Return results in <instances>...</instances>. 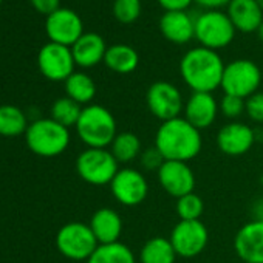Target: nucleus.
I'll list each match as a JSON object with an SVG mask.
<instances>
[{
	"label": "nucleus",
	"mask_w": 263,
	"mask_h": 263,
	"mask_svg": "<svg viewBox=\"0 0 263 263\" xmlns=\"http://www.w3.org/2000/svg\"><path fill=\"white\" fill-rule=\"evenodd\" d=\"M257 4L260 5V8L263 10V0H257Z\"/></svg>",
	"instance_id": "4c0bfd02"
},
{
	"label": "nucleus",
	"mask_w": 263,
	"mask_h": 263,
	"mask_svg": "<svg viewBox=\"0 0 263 263\" xmlns=\"http://www.w3.org/2000/svg\"><path fill=\"white\" fill-rule=\"evenodd\" d=\"M76 132L88 149H107L118 135L116 119L108 108L90 104L82 108Z\"/></svg>",
	"instance_id": "7ed1b4c3"
},
{
	"label": "nucleus",
	"mask_w": 263,
	"mask_h": 263,
	"mask_svg": "<svg viewBox=\"0 0 263 263\" xmlns=\"http://www.w3.org/2000/svg\"><path fill=\"white\" fill-rule=\"evenodd\" d=\"M255 143L254 130L240 121H231L217 134V147L228 157H240L251 151Z\"/></svg>",
	"instance_id": "2eb2a0df"
},
{
	"label": "nucleus",
	"mask_w": 263,
	"mask_h": 263,
	"mask_svg": "<svg viewBox=\"0 0 263 263\" xmlns=\"http://www.w3.org/2000/svg\"><path fill=\"white\" fill-rule=\"evenodd\" d=\"M58 251L70 260H88L99 246L88 224L71 221L64 224L56 235Z\"/></svg>",
	"instance_id": "6e6552de"
},
{
	"label": "nucleus",
	"mask_w": 263,
	"mask_h": 263,
	"mask_svg": "<svg viewBox=\"0 0 263 263\" xmlns=\"http://www.w3.org/2000/svg\"><path fill=\"white\" fill-rule=\"evenodd\" d=\"M25 141L34 155L53 158L67 151L70 144V130L51 118L37 119L28 125Z\"/></svg>",
	"instance_id": "20e7f679"
},
{
	"label": "nucleus",
	"mask_w": 263,
	"mask_h": 263,
	"mask_svg": "<svg viewBox=\"0 0 263 263\" xmlns=\"http://www.w3.org/2000/svg\"><path fill=\"white\" fill-rule=\"evenodd\" d=\"M140 161H141V166H143L144 169H147V171H157V172H158V169H160V167L163 166V163H164V158H163V155L158 152V149L154 146V147H149V149H146V151L141 152Z\"/></svg>",
	"instance_id": "473e14b6"
},
{
	"label": "nucleus",
	"mask_w": 263,
	"mask_h": 263,
	"mask_svg": "<svg viewBox=\"0 0 263 263\" xmlns=\"http://www.w3.org/2000/svg\"><path fill=\"white\" fill-rule=\"evenodd\" d=\"M157 177L161 187L174 198L187 195L195 189V174L191 166L183 161H164Z\"/></svg>",
	"instance_id": "4468645a"
},
{
	"label": "nucleus",
	"mask_w": 263,
	"mask_h": 263,
	"mask_svg": "<svg viewBox=\"0 0 263 263\" xmlns=\"http://www.w3.org/2000/svg\"><path fill=\"white\" fill-rule=\"evenodd\" d=\"M31 7L44 16H50L61 8V0H30Z\"/></svg>",
	"instance_id": "72a5a7b5"
},
{
	"label": "nucleus",
	"mask_w": 263,
	"mask_h": 263,
	"mask_svg": "<svg viewBox=\"0 0 263 263\" xmlns=\"http://www.w3.org/2000/svg\"><path fill=\"white\" fill-rule=\"evenodd\" d=\"M110 152L121 163H132L141 155V141L134 132H121L110 144Z\"/></svg>",
	"instance_id": "393cba45"
},
{
	"label": "nucleus",
	"mask_w": 263,
	"mask_h": 263,
	"mask_svg": "<svg viewBox=\"0 0 263 263\" xmlns=\"http://www.w3.org/2000/svg\"><path fill=\"white\" fill-rule=\"evenodd\" d=\"M37 67L48 81L65 82L74 73L76 62L70 47L48 42L37 53Z\"/></svg>",
	"instance_id": "9d476101"
},
{
	"label": "nucleus",
	"mask_w": 263,
	"mask_h": 263,
	"mask_svg": "<svg viewBox=\"0 0 263 263\" xmlns=\"http://www.w3.org/2000/svg\"><path fill=\"white\" fill-rule=\"evenodd\" d=\"M82 108H84L82 105H79L68 96L59 98L51 105V119H54L56 122H59L61 125L67 128L76 127L79 116L82 113Z\"/></svg>",
	"instance_id": "cd10ccee"
},
{
	"label": "nucleus",
	"mask_w": 263,
	"mask_h": 263,
	"mask_svg": "<svg viewBox=\"0 0 263 263\" xmlns=\"http://www.w3.org/2000/svg\"><path fill=\"white\" fill-rule=\"evenodd\" d=\"M155 147L164 161L187 163L201 152V132L183 116L164 121L155 134Z\"/></svg>",
	"instance_id": "f257e3e1"
},
{
	"label": "nucleus",
	"mask_w": 263,
	"mask_h": 263,
	"mask_svg": "<svg viewBox=\"0 0 263 263\" xmlns=\"http://www.w3.org/2000/svg\"><path fill=\"white\" fill-rule=\"evenodd\" d=\"M235 33L229 16L221 10L203 11L195 17V39L200 47L218 51L234 41Z\"/></svg>",
	"instance_id": "39448f33"
},
{
	"label": "nucleus",
	"mask_w": 263,
	"mask_h": 263,
	"mask_svg": "<svg viewBox=\"0 0 263 263\" xmlns=\"http://www.w3.org/2000/svg\"><path fill=\"white\" fill-rule=\"evenodd\" d=\"M104 64L113 73L130 74L140 65V54L134 47L125 44H115L107 48Z\"/></svg>",
	"instance_id": "4be33fe9"
},
{
	"label": "nucleus",
	"mask_w": 263,
	"mask_h": 263,
	"mask_svg": "<svg viewBox=\"0 0 263 263\" xmlns=\"http://www.w3.org/2000/svg\"><path fill=\"white\" fill-rule=\"evenodd\" d=\"M119 171V163L111 155L110 149H88L76 160L78 175L88 184H110Z\"/></svg>",
	"instance_id": "0eeeda50"
},
{
	"label": "nucleus",
	"mask_w": 263,
	"mask_h": 263,
	"mask_svg": "<svg viewBox=\"0 0 263 263\" xmlns=\"http://www.w3.org/2000/svg\"><path fill=\"white\" fill-rule=\"evenodd\" d=\"M2 2H4V0H0V7H2Z\"/></svg>",
	"instance_id": "58836bf2"
},
{
	"label": "nucleus",
	"mask_w": 263,
	"mask_h": 263,
	"mask_svg": "<svg viewBox=\"0 0 263 263\" xmlns=\"http://www.w3.org/2000/svg\"><path fill=\"white\" fill-rule=\"evenodd\" d=\"M226 14L240 33H255L263 22V10L257 0H231Z\"/></svg>",
	"instance_id": "6ab92c4d"
},
{
	"label": "nucleus",
	"mask_w": 263,
	"mask_h": 263,
	"mask_svg": "<svg viewBox=\"0 0 263 263\" xmlns=\"http://www.w3.org/2000/svg\"><path fill=\"white\" fill-rule=\"evenodd\" d=\"M177 252L169 238L154 237L140 251V263H175Z\"/></svg>",
	"instance_id": "b1692460"
},
{
	"label": "nucleus",
	"mask_w": 263,
	"mask_h": 263,
	"mask_svg": "<svg viewBox=\"0 0 263 263\" xmlns=\"http://www.w3.org/2000/svg\"><path fill=\"white\" fill-rule=\"evenodd\" d=\"M234 249L243 263H263V220L243 224L234 237Z\"/></svg>",
	"instance_id": "dca6fc26"
},
{
	"label": "nucleus",
	"mask_w": 263,
	"mask_h": 263,
	"mask_svg": "<svg viewBox=\"0 0 263 263\" xmlns=\"http://www.w3.org/2000/svg\"><path fill=\"white\" fill-rule=\"evenodd\" d=\"M218 113H220V107L212 93L195 91L184 102L183 118L187 119L195 128L201 132L215 122Z\"/></svg>",
	"instance_id": "f3484780"
},
{
	"label": "nucleus",
	"mask_w": 263,
	"mask_h": 263,
	"mask_svg": "<svg viewBox=\"0 0 263 263\" xmlns=\"http://www.w3.org/2000/svg\"><path fill=\"white\" fill-rule=\"evenodd\" d=\"M25 113L16 105H0V137L14 138L28 128Z\"/></svg>",
	"instance_id": "a878e982"
},
{
	"label": "nucleus",
	"mask_w": 263,
	"mask_h": 263,
	"mask_svg": "<svg viewBox=\"0 0 263 263\" xmlns=\"http://www.w3.org/2000/svg\"><path fill=\"white\" fill-rule=\"evenodd\" d=\"M160 31L172 44L184 45L195 39V17L187 11H169L160 17Z\"/></svg>",
	"instance_id": "a211bd4d"
},
{
	"label": "nucleus",
	"mask_w": 263,
	"mask_h": 263,
	"mask_svg": "<svg viewBox=\"0 0 263 263\" xmlns=\"http://www.w3.org/2000/svg\"><path fill=\"white\" fill-rule=\"evenodd\" d=\"M255 33H257V36H258V39H260V41L263 42V22H261V25L258 27V30H257Z\"/></svg>",
	"instance_id": "e433bc0d"
},
{
	"label": "nucleus",
	"mask_w": 263,
	"mask_h": 263,
	"mask_svg": "<svg viewBox=\"0 0 263 263\" xmlns=\"http://www.w3.org/2000/svg\"><path fill=\"white\" fill-rule=\"evenodd\" d=\"M175 211L180 220H200L204 211V203L200 195L191 192L177 198Z\"/></svg>",
	"instance_id": "c756f323"
},
{
	"label": "nucleus",
	"mask_w": 263,
	"mask_h": 263,
	"mask_svg": "<svg viewBox=\"0 0 263 263\" xmlns=\"http://www.w3.org/2000/svg\"><path fill=\"white\" fill-rule=\"evenodd\" d=\"M169 240L177 255L192 258L206 249L209 232L201 220H180L174 226Z\"/></svg>",
	"instance_id": "9b49d317"
},
{
	"label": "nucleus",
	"mask_w": 263,
	"mask_h": 263,
	"mask_svg": "<svg viewBox=\"0 0 263 263\" xmlns=\"http://www.w3.org/2000/svg\"><path fill=\"white\" fill-rule=\"evenodd\" d=\"M111 13L119 24L130 25L140 19L143 13V4L141 0H115L111 5Z\"/></svg>",
	"instance_id": "c85d7f7f"
},
{
	"label": "nucleus",
	"mask_w": 263,
	"mask_h": 263,
	"mask_svg": "<svg viewBox=\"0 0 263 263\" xmlns=\"http://www.w3.org/2000/svg\"><path fill=\"white\" fill-rule=\"evenodd\" d=\"M87 263H137L135 254L127 245L116 241L99 245L90 255Z\"/></svg>",
	"instance_id": "bb28decb"
},
{
	"label": "nucleus",
	"mask_w": 263,
	"mask_h": 263,
	"mask_svg": "<svg viewBox=\"0 0 263 263\" xmlns=\"http://www.w3.org/2000/svg\"><path fill=\"white\" fill-rule=\"evenodd\" d=\"M107 48L105 41L98 33H84L71 47V53L78 67L91 68L104 62Z\"/></svg>",
	"instance_id": "aec40b11"
},
{
	"label": "nucleus",
	"mask_w": 263,
	"mask_h": 263,
	"mask_svg": "<svg viewBox=\"0 0 263 263\" xmlns=\"http://www.w3.org/2000/svg\"><path fill=\"white\" fill-rule=\"evenodd\" d=\"M261 85V70L249 59H237L224 67L221 87L224 95L248 99L258 91Z\"/></svg>",
	"instance_id": "423d86ee"
},
{
	"label": "nucleus",
	"mask_w": 263,
	"mask_h": 263,
	"mask_svg": "<svg viewBox=\"0 0 263 263\" xmlns=\"http://www.w3.org/2000/svg\"><path fill=\"white\" fill-rule=\"evenodd\" d=\"M240 263H243V261H240Z\"/></svg>",
	"instance_id": "ea45409f"
},
{
	"label": "nucleus",
	"mask_w": 263,
	"mask_h": 263,
	"mask_svg": "<svg viewBox=\"0 0 263 263\" xmlns=\"http://www.w3.org/2000/svg\"><path fill=\"white\" fill-rule=\"evenodd\" d=\"M224 67L218 51L195 47L183 54L180 61V74L192 93H212L221 87Z\"/></svg>",
	"instance_id": "f03ea898"
},
{
	"label": "nucleus",
	"mask_w": 263,
	"mask_h": 263,
	"mask_svg": "<svg viewBox=\"0 0 263 263\" xmlns=\"http://www.w3.org/2000/svg\"><path fill=\"white\" fill-rule=\"evenodd\" d=\"M157 2L164 10V13H169V11H187V8L194 4V0H157Z\"/></svg>",
	"instance_id": "f704fd0d"
},
{
	"label": "nucleus",
	"mask_w": 263,
	"mask_h": 263,
	"mask_svg": "<svg viewBox=\"0 0 263 263\" xmlns=\"http://www.w3.org/2000/svg\"><path fill=\"white\" fill-rule=\"evenodd\" d=\"M88 226L99 245L116 243L122 234V218L111 208L98 209L91 215Z\"/></svg>",
	"instance_id": "412c9836"
},
{
	"label": "nucleus",
	"mask_w": 263,
	"mask_h": 263,
	"mask_svg": "<svg viewBox=\"0 0 263 263\" xmlns=\"http://www.w3.org/2000/svg\"><path fill=\"white\" fill-rule=\"evenodd\" d=\"M246 115L251 121L263 124V91H257L246 99Z\"/></svg>",
	"instance_id": "2f4dec72"
},
{
	"label": "nucleus",
	"mask_w": 263,
	"mask_h": 263,
	"mask_svg": "<svg viewBox=\"0 0 263 263\" xmlns=\"http://www.w3.org/2000/svg\"><path fill=\"white\" fill-rule=\"evenodd\" d=\"M65 95L79 105H90L96 96L95 81L84 71H74L65 82Z\"/></svg>",
	"instance_id": "5701e85b"
},
{
	"label": "nucleus",
	"mask_w": 263,
	"mask_h": 263,
	"mask_svg": "<svg viewBox=\"0 0 263 263\" xmlns=\"http://www.w3.org/2000/svg\"><path fill=\"white\" fill-rule=\"evenodd\" d=\"M45 33L50 42L71 48L85 31L81 16L70 8L61 7L58 11L47 16Z\"/></svg>",
	"instance_id": "ddd939ff"
},
{
	"label": "nucleus",
	"mask_w": 263,
	"mask_h": 263,
	"mask_svg": "<svg viewBox=\"0 0 263 263\" xmlns=\"http://www.w3.org/2000/svg\"><path fill=\"white\" fill-rule=\"evenodd\" d=\"M194 2L201 8H204V11H211V10H221L224 7L228 8L231 0H194Z\"/></svg>",
	"instance_id": "c9c22d12"
},
{
	"label": "nucleus",
	"mask_w": 263,
	"mask_h": 263,
	"mask_svg": "<svg viewBox=\"0 0 263 263\" xmlns=\"http://www.w3.org/2000/svg\"><path fill=\"white\" fill-rule=\"evenodd\" d=\"M108 186L115 200L127 208L141 204L149 195V184L146 177L134 167L119 169Z\"/></svg>",
	"instance_id": "f8f14e48"
},
{
	"label": "nucleus",
	"mask_w": 263,
	"mask_h": 263,
	"mask_svg": "<svg viewBox=\"0 0 263 263\" xmlns=\"http://www.w3.org/2000/svg\"><path fill=\"white\" fill-rule=\"evenodd\" d=\"M218 107H220V113L224 118L235 121L243 113H246V99H241L232 95H223V98L218 102Z\"/></svg>",
	"instance_id": "7c9ffc66"
},
{
	"label": "nucleus",
	"mask_w": 263,
	"mask_h": 263,
	"mask_svg": "<svg viewBox=\"0 0 263 263\" xmlns=\"http://www.w3.org/2000/svg\"><path fill=\"white\" fill-rule=\"evenodd\" d=\"M146 104L149 111L161 122L180 118L184 110L181 91L167 81H157L147 88Z\"/></svg>",
	"instance_id": "1a4fd4ad"
}]
</instances>
